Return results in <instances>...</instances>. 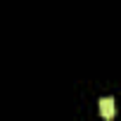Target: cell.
Returning <instances> with one entry per match:
<instances>
[{
	"label": "cell",
	"instance_id": "cell-1",
	"mask_svg": "<svg viewBox=\"0 0 121 121\" xmlns=\"http://www.w3.org/2000/svg\"><path fill=\"white\" fill-rule=\"evenodd\" d=\"M97 107H100V114L104 119H114V97H102L97 102Z\"/></svg>",
	"mask_w": 121,
	"mask_h": 121
}]
</instances>
